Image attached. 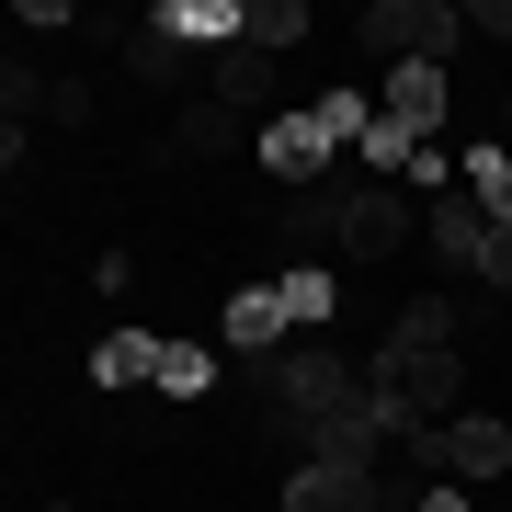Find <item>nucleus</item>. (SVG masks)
Returning <instances> with one entry per match:
<instances>
[{"label":"nucleus","instance_id":"nucleus-14","mask_svg":"<svg viewBox=\"0 0 512 512\" xmlns=\"http://www.w3.org/2000/svg\"><path fill=\"white\" fill-rule=\"evenodd\" d=\"M217 103L228 114H262V103H274V57H262V46H228L217 57Z\"/></svg>","mask_w":512,"mask_h":512},{"label":"nucleus","instance_id":"nucleus-20","mask_svg":"<svg viewBox=\"0 0 512 512\" xmlns=\"http://www.w3.org/2000/svg\"><path fill=\"white\" fill-rule=\"evenodd\" d=\"M205 376H217V365H205V353H194V342H160V387H171V399H194V387H205Z\"/></svg>","mask_w":512,"mask_h":512},{"label":"nucleus","instance_id":"nucleus-13","mask_svg":"<svg viewBox=\"0 0 512 512\" xmlns=\"http://www.w3.org/2000/svg\"><path fill=\"white\" fill-rule=\"evenodd\" d=\"M92 387H160V342H148V330L92 342Z\"/></svg>","mask_w":512,"mask_h":512},{"label":"nucleus","instance_id":"nucleus-23","mask_svg":"<svg viewBox=\"0 0 512 512\" xmlns=\"http://www.w3.org/2000/svg\"><path fill=\"white\" fill-rule=\"evenodd\" d=\"M410 512H478V501L456 490V478H444V490H410Z\"/></svg>","mask_w":512,"mask_h":512},{"label":"nucleus","instance_id":"nucleus-16","mask_svg":"<svg viewBox=\"0 0 512 512\" xmlns=\"http://www.w3.org/2000/svg\"><path fill=\"white\" fill-rule=\"evenodd\" d=\"M296 35H308V0H251V35H239V46H262V57H285Z\"/></svg>","mask_w":512,"mask_h":512},{"label":"nucleus","instance_id":"nucleus-22","mask_svg":"<svg viewBox=\"0 0 512 512\" xmlns=\"http://www.w3.org/2000/svg\"><path fill=\"white\" fill-rule=\"evenodd\" d=\"M467 35H478V46H512V0H490V12H467Z\"/></svg>","mask_w":512,"mask_h":512},{"label":"nucleus","instance_id":"nucleus-7","mask_svg":"<svg viewBox=\"0 0 512 512\" xmlns=\"http://www.w3.org/2000/svg\"><path fill=\"white\" fill-rule=\"evenodd\" d=\"M501 467H512V421H490V410L444 421V478H456V490H478V478H501Z\"/></svg>","mask_w":512,"mask_h":512},{"label":"nucleus","instance_id":"nucleus-1","mask_svg":"<svg viewBox=\"0 0 512 512\" xmlns=\"http://www.w3.org/2000/svg\"><path fill=\"white\" fill-rule=\"evenodd\" d=\"M444 399H467V365H456L444 342H387V353H376V410H387V433L444 421Z\"/></svg>","mask_w":512,"mask_h":512},{"label":"nucleus","instance_id":"nucleus-8","mask_svg":"<svg viewBox=\"0 0 512 512\" xmlns=\"http://www.w3.org/2000/svg\"><path fill=\"white\" fill-rule=\"evenodd\" d=\"M148 23H160L171 46H217V57H228L239 35H251V0H160Z\"/></svg>","mask_w":512,"mask_h":512},{"label":"nucleus","instance_id":"nucleus-2","mask_svg":"<svg viewBox=\"0 0 512 512\" xmlns=\"http://www.w3.org/2000/svg\"><path fill=\"white\" fill-rule=\"evenodd\" d=\"M262 399H274V421L285 433H308V421H330L353 399V365L330 342H296V353H274V365H262Z\"/></svg>","mask_w":512,"mask_h":512},{"label":"nucleus","instance_id":"nucleus-5","mask_svg":"<svg viewBox=\"0 0 512 512\" xmlns=\"http://www.w3.org/2000/svg\"><path fill=\"white\" fill-rule=\"evenodd\" d=\"M330 148H342V137H330V114H319V103H308V114H274V126H262V171L308 194L319 171H330Z\"/></svg>","mask_w":512,"mask_h":512},{"label":"nucleus","instance_id":"nucleus-10","mask_svg":"<svg viewBox=\"0 0 512 512\" xmlns=\"http://www.w3.org/2000/svg\"><path fill=\"white\" fill-rule=\"evenodd\" d=\"M490 228H501V217H490V205H478L467 183L444 194V205H421V239H433L444 262H478V251H490Z\"/></svg>","mask_w":512,"mask_h":512},{"label":"nucleus","instance_id":"nucleus-17","mask_svg":"<svg viewBox=\"0 0 512 512\" xmlns=\"http://www.w3.org/2000/svg\"><path fill=\"white\" fill-rule=\"evenodd\" d=\"M387 342H444L456 353V308H444V296H410V308L387 319Z\"/></svg>","mask_w":512,"mask_h":512},{"label":"nucleus","instance_id":"nucleus-11","mask_svg":"<svg viewBox=\"0 0 512 512\" xmlns=\"http://www.w3.org/2000/svg\"><path fill=\"white\" fill-rule=\"evenodd\" d=\"M387 126H399V137H421V148H433V126H444V69H387Z\"/></svg>","mask_w":512,"mask_h":512},{"label":"nucleus","instance_id":"nucleus-4","mask_svg":"<svg viewBox=\"0 0 512 512\" xmlns=\"http://www.w3.org/2000/svg\"><path fill=\"white\" fill-rule=\"evenodd\" d=\"M330 217H342V262H387L399 239H421V205H410V194H387V183L330 194Z\"/></svg>","mask_w":512,"mask_h":512},{"label":"nucleus","instance_id":"nucleus-18","mask_svg":"<svg viewBox=\"0 0 512 512\" xmlns=\"http://www.w3.org/2000/svg\"><path fill=\"white\" fill-rule=\"evenodd\" d=\"M285 308H296V330L330 319V262H296V274H285Z\"/></svg>","mask_w":512,"mask_h":512},{"label":"nucleus","instance_id":"nucleus-24","mask_svg":"<svg viewBox=\"0 0 512 512\" xmlns=\"http://www.w3.org/2000/svg\"><path fill=\"white\" fill-rule=\"evenodd\" d=\"M353 512H399V501H387V490H365V501H353Z\"/></svg>","mask_w":512,"mask_h":512},{"label":"nucleus","instance_id":"nucleus-3","mask_svg":"<svg viewBox=\"0 0 512 512\" xmlns=\"http://www.w3.org/2000/svg\"><path fill=\"white\" fill-rule=\"evenodd\" d=\"M365 35L387 46V69H444L456 35H467V12H444V0H376Z\"/></svg>","mask_w":512,"mask_h":512},{"label":"nucleus","instance_id":"nucleus-6","mask_svg":"<svg viewBox=\"0 0 512 512\" xmlns=\"http://www.w3.org/2000/svg\"><path fill=\"white\" fill-rule=\"evenodd\" d=\"M296 444H308L319 467H353V478H365V467H376V444H387V410H376V387H365V399H342L330 421H308Z\"/></svg>","mask_w":512,"mask_h":512},{"label":"nucleus","instance_id":"nucleus-12","mask_svg":"<svg viewBox=\"0 0 512 512\" xmlns=\"http://www.w3.org/2000/svg\"><path fill=\"white\" fill-rule=\"evenodd\" d=\"M376 478H353V467H319V456H296V478H285V512H353Z\"/></svg>","mask_w":512,"mask_h":512},{"label":"nucleus","instance_id":"nucleus-19","mask_svg":"<svg viewBox=\"0 0 512 512\" xmlns=\"http://www.w3.org/2000/svg\"><path fill=\"white\" fill-rule=\"evenodd\" d=\"M126 69H137V80H171V69H183V46H171L160 23H137V46H126Z\"/></svg>","mask_w":512,"mask_h":512},{"label":"nucleus","instance_id":"nucleus-9","mask_svg":"<svg viewBox=\"0 0 512 512\" xmlns=\"http://www.w3.org/2000/svg\"><path fill=\"white\" fill-rule=\"evenodd\" d=\"M296 330V308H285V274H262V285H239L228 296V353H274Z\"/></svg>","mask_w":512,"mask_h":512},{"label":"nucleus","instance_id":"nucleus-15","mask_svg":"<svg viewBox=\"0 0 512 512\" xmlns=\"http://www.w3.org/2000/svg\"><path fill=\"white\" fill-rule=\"evenodd\" d=\"M467 194L512 228V148H501V137H478V148H467Z\"/></svg>","mask_w":512,"mask_h":512},{"label":"nucleus","instance_id":"nucleus-21","mask_svg":"<svg viewBox=\"0 0 512 512\" xmlns=\"http://www.w3.org/2000/svg\"><path fill=\"white\" fill-rule=\"evenodd\" d=\"M478 285H501V296H512V228H490V251H478Z\"/></svg>","mask_w":512,"mask_h":512}]
</instances>
